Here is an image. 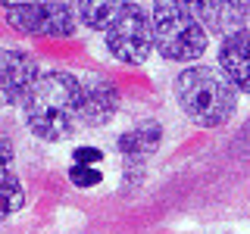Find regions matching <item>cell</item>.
Returning <instances> with one entry per match:
<instances>
[{
  "mask_svg": "<svg viewBox=\"0 0 250 234\" xmlns=\"http://www.w3.org/2000/svg\"><path fill=\"white\" fill-rule=\"evenodd\" d=\"M38 62L19 47H0V106L25 103L38 84Z\"/></svg>",
  "mask_w": 250,
  "mask_h": 234,
  "instance_id": "6",
  "label": "cell"
},
{
  "mask_svg": "<svg viewBox=\"0 0 250 234\" xmlns=\"http://www.w3.org/2000/svg\"><path fill=\"white\" fill-rule=\"evenodd\" d=\"M72 159H75V166H94V162L104 159V153H100L97 147H78Z\"/></svg>",
  "mask_w": 250,
  "mask_h": 234,
  "instance_id": "14",
  "label": "cell"
},
{
  "mask_svg": "<svg viewBox=\"0 0 250 234\" xmlns=\"http://www.w3.org/2000/svg\"><path fill=\"white\" fill-rule=\"evenodd\" d=\"M175 97L182 113L200 128H219L238 109V91L222 72L209 66H191L175 78Z\"/></svg>",
  "mask_w": 250,
  "mask_h": 234,
  "instance_id": "2",
  "label": "cell"
},
{
  "mask_svg": "<svg viewBox=\"0 0 250 234\" xmlns=\"http://www.w3.org/2000/svg\"><path fill=\"white\" fill-rule=\"evenodd\" d=\"M106 47L122 62H144L153 47V19L138 3H125L119 19L106 28Z\"/></svg>",
  "mask_w": 250,
  "mask_h": 234,
  "instance_id": "5",
  "label": "cell"
},
{
  "mask_svg": "<svg viewBox=\"0 0 250 234\" xmlns=\"http://www.w3.org/2000/svg\"><path fill=\"white\" fill-rule=\"evenodd\" d=\"M119 109V88L104 75L82 78V100H78V122L88 128H100Z\"/></svg>",
  "mask_w": 250,
  "mask_h": 234,
  "instance_id": "8",
  "label": "cell"
},
{
  "mask_svg": "<svg viewBox=\"0 0 250 234\" xmlns=\"http://www.w3.org/2000/svg\"><path fill=\"white\" fill-rule=\"evenodd\" d=\"M191 10L203 28L225 38L234 31H244V22L250 19V3H241V0H216V3L203 0V3H191Z\"/></svg>",
  "mask_w": 250,
  "mask_h": 234,
  "instance_id": "10",
  "label": "cell"
},
{
  "mask_svg": "<svg viewBox=\"0 0 250 234\" xmlns=\"http://www.w3.org/2000/svg\"><path fill=\"white\" fill-rule=\"evenodd\" d=\"M69 178H72V184L75 187H97L100 181H104V172L100 169H94V166H72L69 169Z\"/></svg>",
  "mask_w": 250,
  "mask_h": 234,
  "instance_id": "13",
  "label": "cell"
},
{
  "mask_svg": "<svg viewBox=\"0 0 250 234\" xmlns=\"http://www.w3.org/2000/svg\"><path fill=\"white\" fill-rule=\"evenodd\" d=\"M82 81L69 72H47L38 78L28 100L22 103L25 125L41 140H66L78 122Z\"/></svg>",
  "mask_w": 250,
  "mask_h": 234,
  "instance_id": "1",
  "label": "cell"
},
{
  "mask_svg": "<svg viewBox=\"0 0 250 234\" xmlns=\"http://www.w3.org/2000/svg\"><path fill=\"white\" fill-rule=\"evenodd\" d=\"M22 203H25V187H22V181L10 169L0 166V222L10 218L13 213H19Z\"/></svg>",
  "mask_w": 250,
  "mask_h": 234,
  "instance_id": "12",
  "label": "cell"
},
{
  "mask_svg": "<svg viewBox=\"0 0 250 234\" xmlns=\"http://www.w3.org/2000/svg\"><path fill=\"white\" fill-rule=\"evenodd\" d=\"M6 162H13V144H10V137L0 131V166L6 169Z\"/></svg>",
  "mask_w": 250,
  "mask_h": 234,
  "instance_id": "15",
  "label": "cell"
},
{
  "mask_svg": "<svg viewBox=\"0 0 250 234\" xmlns=\"http://www.w3.org/2000/svg\"><path fill=\"white\" fill-rule=\"evenodd\" d=\"M125 3H113V0H104V3H97V0H84V3H78V19L84 22L88 28H109L116 19H119Z\"/></svg>",
  "mask_w": 250,
  "mask_h": 234,
  "instance_id": "11",
  "label": "cell"
},
{
  "mask_svg": "<svg viewBox=\"0 0 250 234\" xmlns=\"http://www.w3.org/2000/svg\"><path fill=\"white\" fill-rule=\"evenodd\" d=\"M150 19H153V47L166 59L188 62L207 50V28L194 16L191 3H156Z\"/></svg>",
  "mask_w": 250,
  "mask_h": 234,
  "instance_id": "3",
  "label": "cell"
},
{
  "mask_svg": "<svg viewBox=\"0 0 250 234\" xmlns=\"http://www.w3.org/2000/svg\"><path fill=\"white\" fill-rule=\"evenodd\" d=\"M238 147H241V150H244V153L250 156V122H247L244 128L238 131Z\"/></svg>",
  "mask_w": 250,
  "mask_h": 234,
  "instance_id": "16",
  "label": "cell"
},
{
  "mask_svg": "<svg viewBox=\"0 0 250 234\" xmlns=\"http://www.w3.org/2000/svg\"><path fill=\"white\" fill-rule=\"evenodd\" d=\"M219 66H222V75L234 84V91L250 94V28L222 38Z\"/></svg>",
  "mask_w": 250,
  "mask_h": 234,
  "instance_id": "9",
  "label": "cell"
},
{
  "mask_svg": "<svg viewBox=\"0 0 250 234\" xmlns=\"http://www.w3.org/2000/svg\"><path fill=\"white\" fill-rule=\"evenodd\" d=\"M160 140H163V125L153 122V119L138 122L135 128L122 131V135L116 137V150H119L122 159H125V181H128V184L141 181V175H144V162L156 153Z\"/></svg>",
  "mask_w": 250,
  "mask_h": 234,
  "instance_id": "7",
  "label": "cell"
},
{
  "mask_svg": "<svg viewBox=\"0 0 250 234\" xmlns=\"http://www.w3.org/2000/svg\"><path fill=\"white\" fill-rule=\"evenodd\" d=\"M6 22L31 38H69L78 28V6L72 3H3Z\"/></svg>",
  "mask_w": 250,
  "mask_h": 234,
  "instance_id": "4",
  "label": "cell"
}]
</instances>
